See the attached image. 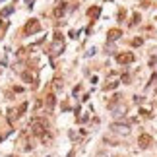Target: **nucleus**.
<instances>
[{"instance_id":"1","label":"nucleus","mask_w":157,"mask_h":157,"mask_svg":"<svg viewBox=\"0 0 157 157\" xmlns=\"http://www.w3.org/2000/svg\"><path fill=\"white\" fill-rule=\"evenodd\" d=\"M31 132H33V136H45L49 132V122H47V118H41V117H37V118H33L31 120Z\"/></svg>"},{"instance_id":"2","label":"nucleus","mask_w":157,"mask_h":157,"mask_svg":"<svg viewBox=\"0 0 157 157\" xmlns=\"http://www.w3.org/2000/svg\"><path fill=\"white\" fill-rule=\"evenodd\" d=\"M41 31V22L39 19H27L25 25H23V35H33V33H39Z\"/></svg>"},{"instance_id":"3","label":"nucleus","mask_w":157,"mask_h":157,"mask_svg":"<svg viewBox=\"0 0 157 157\" xmlns=\"http://www.w3.org/2000/svg\"><path fill=\"white\" fill-rule=\"evenodd\" d=\"M114 58H117L118 64H132L136 56H134V52H118Z\"/></svg>"},{"instance_id":"4","label":"nucleus","mask_w":157,"mask_h":157,"mask_svg":"<svg viewBox=\"0 0 157 157\" xmlns=\"http://www.w3.org/2000/svg\"><path fill=\"white\" fill-rule=\"evenodd\" d=\"M22 80L25 81V84H31L33 87H37V74L35 70H27V72L22 74Z\"/></svg>"},{"instance_id":"5","label":"nucleus","mask_w":157,"mask_h":157,"mask_svg":"<svg viewBox=\"0 0 157 157\" xmlns=\"http://www.w3.org/2000/svg\"><path fill=\"white\" fill-rule=\"evenodd\" d=\"M64 49V41H62V35L56 33L55 35V45H52V55H60Z\"/></svg>"},{"instance_id":"6","label":"nucleus","mask_w":157,"mask_h":157,"mask_svg":"<svg viewBox=\"0 0 157 157\" xmlns=\"http://www.w3.org/2000/svg\"><path fill=\"white\" fill-rule=\"evenodd\" d=\"M66 10H68V4L66 2H58L55 6V10H52V16H55V18H62V16L66 14Z\"/></svg>"},{"instance_id":"7","label":"nucleus","mask_w":157,"mask_h":157,"mask_svg":"<svg viewBox=\"0 0 157 157\" xmlns=\"http://www.w3.org/2000/svg\"><path fill=\"white\" fill-rule=\"evenodd\" d=\"M151 142H153V140H151V136L150 134H142L138 138V146L140 147H144V150H146V147H150L151 146Z\"/></svg>"},{"instance_id":"8","label":"nucleus","mask_w":157,"mask_h":157,"mask_svg":"<svg viewBox=\"0 0 157 157\" xmlns=\"http://www.w3.org/2000/svg\"><path fill=\"white\" fill-rule=\"evenodd\" d=\"M107 37H109L111 41H117V39H120V37H122V31L118 29V27H114V29H109Z\"/></svg>"},{"instance_id":"9","label":"nucleus","mask_w":157,"mask_h":157,"mask_svg":"<svg viewBox=\"0 0 157 157\" xmlns=\"http://www.w3.org/2000/svg\"><path fill=\"white\" fill-rule=\"evenodd\" d=\"M45 105H47V109L52 111V109H55V105H56V97L52 93H49L47 97H45Z\"/></svg>"},{"instance_id":"10","label":"nucleus","mask_w":157,"mask_h":157,"mask_svg":"<svg viewBox=\"0 0 157 157\" xmlns=\"http://www.w3.org/2000/svg\"><path fill=\"white\" fill-rule=\"evenodd\" d=\"M99 14H101V6H91L87 10V18H91V19L99 18Z\"/></svg>"},{"instance_id":"11","label":"nucleus","mask_w":157,"mask_h":157,"mask_svg":"<svg viewBox=\"0 0 157 157\" xmlns=\"http://www.w3.org/2000/svg\"><path fill=\"white\" fill-rule=\"evenodd\" d=\"M118 85V81H114V80H111V81H107L105 85H103V89H105V91H111V89H114Z\"/></svg>"},{"instance_id":"12","label":"nucleus","mask_w":157,"mask_h":157,"mask_svg":"<svg viewBox=\"0 0 157 157\" xmlns=\"http://www.w3.org/2000/svg\"><path fill=\"white\" fill-rule=\"evenodd\" d=\"M16 118H19V117H18V113H16V109H10V111H8V120L14 122Z\"/></svg>"},{"instance_id":"13","label":"nucleus","mask_w":157,"mask_h":157,"mask_svg":"<svg viewBox=\"0 0 157 157\" xmlns=\"http://www.w3.org/2000/svg\"><path fill=\"white\" fill-rule=\"evenodd\" d=\"M25 111H27V103H22V105H19L18 109H16V113H18V117H22V114L25 113Z\"/></svg>"},{"instance_id":"14","label":"nucleus","mask_w":157,"mask_h":157,"mask_svg":"<svg viewBox=\"0 0 157 157\" xmlns=\"http://www.w3.org/2000/svg\"><path fill=\"white\" fill-rule=\"evenodd\" d=\"M52 84H55V89H56V91H60V89H62V78H55V81H52Z\"/></svg>"},{"instance_id":"15","label":"nucleus","mask_w":157,"mask_h":157,"mask_svg":"<svg viewBox=\"0 0 157 157\" xmlns=\"http://www.w3.org/2000/svg\"><path fill=\"white\" fill-rule=\"evenodd\" d=\"M138 23H140V14H134V16H132L130 25H138Z\"/></svg>"},{"instance_id":"16","label":"nucleus","mask_w":157,"mask_h":157,"mask_svg":"<svg viewBox=\"0 0 157 157\" xmlns=\"http://www.w3.org/2000/svg\"><path fill=\"white\" fill-rule=\"evenodd\" d=\"M142 43H144V39H140V37H138V39H134V41H132V47H140Z\"/></svg>"},{"instance_id":"17","label":"nucleus","mask_w":157,"mask_h":157,"mask_svg":"<svg viewBox=\"0 0 157 157\" xmlns=\"http://www.w3.org/2000/svg\"><path fill=\"white\" fill-rule=\"evenodd\" d=\"M122 84H130V74H122Z\"/></svg>"},{"instance_id":"18","label":"nucleus","mask_w":157,"mask_h":157,"mask_svg":"<svg viewBox=\"0 0 157 157\" xmlns=\"http://www.w3.org/2000/svg\"><path fill=\"white\" fill-rule=\"evenodd\" d=\"M140 114H142V117H144V118H147V117H150V113H147V111H146V109H140Z\"/></svg>"},{"instance_id":"19","label":"nucleus","mask_w":157,"mask_h":157,"mask_svg":"<svg viewBox=\"0 0 157 157\" xmlns=\"http://www.w3.org/2000/svg\"><path fill=\"white\" fill-rule=\"evenodd\" d=\"M10 12H12V8H6V10H2V14H0V16H2V18H4V16H8V14H10Z\"/></svg>"}]
</instances>
